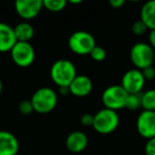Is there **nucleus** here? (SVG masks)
I'll list each match as a JSON object with an SVG mask.
<instances>
[{
  "mask_svg": "<svg viewBox=\"0 0 155 155\" xmlns=\"http://www.w3.org/2000/svg\"><path fill=\"white\" fill-rule=\"evenodd\" d=\"M77 75L75 66L70 61L65 58L55 61L50 68L51 80L58 87H69Z\"/></svg>",
  "mask_w": 155,
  "mask_h": 155,
  "instance_id": "1",
  "label": "nucleus"
},
{
  "mask_svg": "<svg viewBox=\"0 0 155 155\" xmlns=\"http://www.w3.org/2000/svg\"><path fill=\"white\" fill-rule=\"evenodd\" d=\"M33 110L38 114H48L52 112L58 103V95L50 87L38 88L30 99Z\"/></svg>",
  "mask_w": 155,
  "mask_h": 155,
  "instance_id": "2",
  "label": "nucleus"
},
{
  "mask_svg": "<svg viewBox=\"0 0 155 155\" xmlns=\"http://www.w3.org/2000/svg\"><path fill=\"white\" fill-rule=\"evenodd\" d=\"M119 121L120 119L116 110L104 107L95 114L93 127L99 134H110L118 127Z\"/></svg>",
  "mask_w": 155,
  "mask_h": 155,
  "instance_id": "3",
  "label": "nucleus"
},
{
  "mask_svg": "<svg viewBox=\"0 0 155 155\" xmlns=\"http://www.w3.org/2000/svg\"><path fill=\"white\" fill-rule=\"evenodd\" d=\"M130 58L136 67V69H142L147 67L153 66V63L155 60V53L153 48L147 43H136L130 51Z\"/></svg>",
  "mask_w": 155,
  "mask_h": 155,
  "instance_id": "4",
  "label": "nucleus"
},
{
  "mask_svg": "<svg viewBox=\"0 0 155 155\" xmlns=\"http://www.w3.org/2000/svg\"><path fill=\"white\" fill-rule=\"evenodd\" d=\"M96 46V39L89 32L77 31L68 39V47L74 54L86 55L91 52Z\"/></svg>",
  "mask_w": 155,
  "mask_h": 155,
  "instance_id": "5",
  "label": "nucleus"
},
{
  "mask_svg": "<svg viewBox=\"0 0 155 155\" xmlns=\"http://www.w3.org/2000/svg\"><path fill=\"white\" fill-rule=\"evenodd\" d=\"M129 94L123 89L121 85H110L102 94V102L105 108L118 110L125 107V102Z\"/></svg>",
  "mask_w": 155,
  "mask_h": 155,
  "instance_id": "6",
  "label": "nucleus"
},
{
  "mask_svg": "<svg viewBox=\"0 0 155 155\" xmlns=\"http://www.w3.org/2000/svg\"><path fill=\"white\" fill-rule=\"evenodd\" d=\"M10 53L13 62L19 67L30 66L35 60V50L30 43L17 41Z\"/></svg>",
  "mask_w": 155,
  "mask_h": 155,
  "instance_id": "7",
  "label": "nucleus"
},
{
  "mask_svg": "<svg viewBox=\"0 0 155 155\" xmlns=\"http://www.w3.org/2000/svg\"><path fill=\"white\" fill-rule=\"evenodd\" d=\"M144 83H146V80L142 75L141 70L135 68L130 69L123 74L122 80H121V86L129 95L140 94L144 86Z\"/></svg>",
  "mask_w": 155,
  "mask_h": 155,
  "instance_id": "8",
  "label": "nucleus"
},
{
  "mask_svg": "<svg viewBox=\"0 0 155 155\" xmlns=\"http://www.w3.org/2000/svg\"><path fill=\"white\" fill-rule=\"evenodd\" d=\"M15 11L24 20L28 21L35 18L43 9V0H17Z\"/></svg>",
  "mask_w": 155,
  "mask_h": 155,
  "instance_id": "9",
  "label": "nucleus"
},
{
  "mask_svg": "<svg viewBox=\"0 0 155 155\" xmlns=\"http://www.w3.org/2000/svg\"><path fill=\"white\" fill-rule=\"evenodd\" d=\"M137 132L141 137L151 139L155 137V112L142 110L136 121Z\"/></svg>",
  "mask_w": 155,
  "mask_h": 155,
  "instance_id": "10",
  "label": "nucleus"
},
{
  "mask_svg": "<svg viewBox=\"0 0 155 155\" xmlns=\"http://www.w3.org/2000/svg\"><path fill=\"white\" fill-rule=\"evenodd\" d=\"M93 91V82L87 75L78 74L69 85V91L71 95L78 98L88 96Z\"/></svg>",
  "mask_w": 155,
  "mask_h": 155,
  "instance_id": "11",
  "label": "nucleus"
},
{
  "mask_svg": "<svg viewBox=\"0 0 155 155\" xmlns=\"http://www.w3.org/2000/svg\"><path fill=\"white\" fill-rule=\"evenodd\" d=\"M19 151V141L14 134L0 131V155H16Z\"/></svg>",
  "mask_w": 155,
  "mask_h": 155,
  "instance_id": "12",
  "label": "nucleus"
},
{
  "mask_svg": "<svg viewBox=\"0 0 155 155\" xmlns=\"http://www.w3.org/2000/svg\"><path fill=\"white\" fill-rule=\"evenodd\" d=\"M66 148L72 153H80L86 149L88 144V138L86 134L81 131L71 132L66 138Z\"/></svg>",
  "mask_w": 155,
  "mask_h": 155,
  "instance_id": "13",
  "label": "nucleus"
},
{
  "mask_svg": "<svg viewBox=\"0 0 155 155\" xmlns=\"http://www.w3.org/2000/svg\"><path fill=\"white\" fill-rule=\"evenodd\" d=\"M17 43L14 30L11 26L0 22V52H9Z\"/></svg>",
  "mask_w": 155,
  "mask_h": 155,
  "instance_id": "14",
  "label": "nucleus"
},
{
  "mask_svg": "<svg viewBox=\"0 0 155 155\" xmlns=\"http://www.w3.org/2000/svg\"><path fill=\"white\" fill-rule=\"evenodd\" d=\"M140 20L150 31L155 30V0L147 1L140 10Z\"/></svg>",
  "mask_w": 155,
  "mask_h": 155,
  "instance_id": "15",
  "label": "nucleus"
},
{
  "mask_svg": "<svg viewBox=\"0 0 155 155\" xmlns=\"http://www.w3.org/2000/svg\"><path fill=\"white\" fill-rule=\"evenodd\" d=\"M16 41L22 43H29L34 36V28L28 21H21L13 28Z\"/></svg>",
  "mask_w": 155,
  "mask_h": 155,
  "instance_id": "16",
  "label": "nucleus"
},
{
  "mask_svg": "<svg viewBox=\"0 0 155 155\" xmlns=\"http://www.w3.org/2000/svg\"><path fill=\"white\" fill-rule=\"evenodd\" d=\"M141 107L143 110L155 112V89L141 93Z\"/></svg>",
  "mask_w": 155,
  "mask_h": 155,
  "instance_id": "17",
  "label": "nucleus"
},
{
  "mask_svg": "<svg viewBox=\"0 0 155 155\" xmlns=\"http://www.w3.org/2000/svg\"><path fill=\"white\" fill-rule=\"evenodd\" d=\"M66 5V0H43V7L49 12H53V13L63 11Z\"/></svg>",
  "mask_w": 155,
  "mask_h": 155,
  "instance_id": "18",
  "label": "nucleus"
},
{
  "mask_svg": "<svg viewBox=\"0 0 155 155\" xmlns=\"http://www.w3.org/2000/svg\"><path fill=\"white\" fill-rule=\"evenodd\" d=\"M141 107V93L140 94H131L127 96L125 102V108L130 110H136Z\"/></svg>",
  "mask_w": 155,
  "mask_h": 155,
  "instance_id": "19",
  "label": "nucleus"
},
{
  "mask_svg": "<svg viewBox=\"0 0 155 155\" xmlns=\"http://www.w3.org/2000/svg\"><path fill=\"white\" fill-rule=\"evenodd\" d=\"M89 55H91V58H93L94 61H96V62H102V61H104L106 58V51L103 47L96 45L95 48H94L91 53H89Z\"/></svg>",
  "mask_w": 155,
  "mask_h": 155,
  "instance_id": "20",
  "label": "nucleus"
},
{
  "mask_svg": "<svg viewBox=\"0 0 155 155\" xmlns=\"http://www.w3.org/2000/svg\"><path fill=\"white\" fill-rule=\"evenodd\" d=\"M147 30H148L147 26L140 19L137 20V21H135L133 24V26H132V32H133L135 35H137V36L144 34Z\"/></svg>",
  "mask_w": 155,
  "mask_h": 155,
  "instance_id": "21",
  "label": "nucleus"
},
{
  "mask_svg": "<svg viewBox=\"0 0 155 155\" xmlns=\"http://www.w3.org/2000/svg\"><path fill=\"white\" fill-rule=\"evenodd\" d=\"M18 110L22 115H30L32 112H34L30 100H24V101L20 102L19 105H18Z\"/></svg>",
  "mask_w": 155,
  "mask_h": 155,
  "instance_id": "22",
  "label": "nucleus"
},
{
  "mask_svg": "<svg viewBox=\"0 0 155 155\" xmlns=\"http://www.w3.org/2000/svg\"><path fill=\"white\" fill-rule=\"evenodd\" d=\"M141 73L143 75L144 80L146 81H151L155 78V67L154 66H150L147 67V68L142 69Z\"/></svg>",
  "mask_w": 155,
  "mask_h": 155,
  "instance_id": "23",
  "label": "nucleus"
},
{
  "mask_svg": "<svg viewBox=\"0 0 155 155\" xmlns=\"http://www.w3.org/2000/svg\"><path fill=\"white\" fill-rule=\"evenodd\" d=\"M144 152H146V155H155V137L147 141Z\"/></svg>",
  "mask_w": 155,
  "mask_h": 155,
  "instance_id": "24",
  "label": "nucleus"
},
{
  "mask_svg": "<svg viewBox=\"0 0 155 155\" xmlns=\"http://www.w3.org/2000/svg\"><path fill=\"white\" fill-rule=\"evenodd\" d=\"M81 122L85 127H93L94 124V116L91 114H84L81 117Z\"/></svg>",
  "mask_w": 155,
  "mask_h": 155,
  "instance_id": "25",
  "label": "nucleus"
},
{
  "mask_svg": "<svg viewBox=\"0 0 155 155\" xmlns=\"http://www.w3.org/2000/svg\"><path fill=\"white\" fill-rule=\"evenodd\" d=\"M110 5L114 9H120L123 5H124V0H110Z\"/></svg>",
  "mask_w": 155,
  "mask_h": 155,
  "instance_id": "26",
  "label": "nucleus"
},
{
  "mask_svg": "<svg viewBox=\"0 0 155 155\" xmlns=\"http://www.w3.org/2000/svg\"><path fill=\"white\" fill-rule=\"evenodd\" d=\"M149 45L153 48V50H155V30L150 31L149 33Z\"/></svg>",
  "mask_w": 155,
  "mask_h": 155,
  "instance_id": "27",
  "label": "nucleus"
},
{
  "mask_svg": "<svg viewBox=\"0 0 155 155\" xmlns=\"http://www.w3.org/2000/svg\"><path fill=\"white\" fill-rule=\"evenodd\" d=\"M58 91H60V94L63 96H66V95H68V94H70L69 87H58Z\"/></svg>",
  "mask_w": 155,
  "mask_h": 155,
  "instance_id": "28",
  "label": "nucleus"
},
{
  "mask_svg": "<svg viewBox=\"0 0 155 155\" xmlns=\"http://www.w3.org/2000/svg\"><path fill=\"white\" fill-rule=\"evenodd\" d=\"M82 2V1H81V0H70V1H69V3H72V5H79V3H81Z\"/></svg>",
  "mask_w": 155,
  "mask_h": 155,
  "instance_id": "29",
  "label": "nucleus"
},
{
  "mask_svg": "<svg viewBox=\"0 0 155 155\" xmlns=\"http://www.w3.org/2000/svg\"><path fill=\"white\" fill-rule=\"evenodd\" d=\"M1 93H2V81L0 79V95H1Z\"/></svg>",
  "mask_w": 155,
  "mask_h": 155,
  "instance_id": "30",
  "label": "nucleus"
},
{
  "mask_svg": "<svg viewBox=\"0 0 155 155\" xmlns=\"http://www.w3.org/2000/svg\"><path fill=\"white\" fill-rule=\"evenodd\" d=\"M110 155H112V154H110Z\"/></svg>",
  "mask_w": 155,
  "mask_h": 155,
  "instance_id": "31",
  "label": "nucleus"
}]
</instances>
